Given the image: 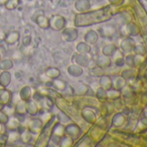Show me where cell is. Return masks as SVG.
<instances>
[{
  "instance_id": "277c9868",
  "label": "cell",
  "mask_w": 147,
  "mask_h": 147,
  "mask_svg": "<svg viewBox=\"0 0 147 147\" xmlns=\"http://www.w3.org/2000/svg\"><path fill=\"white\" fill-rule=\"evenodd\" d=\"M7 2V0H0V5H5Z\"/></svg>"
},
{
  "instance_id": "6da1fadb",
  "label": "cell",
  "mask_w": 147,
  "mask_h": 147,
  "mask_svg": "<svg viewBox=\"0 0 147 147\" xmlns=\"http://www.w3.org/2000/svg\"><path fill=\"white\" fill-rule=\"evenodd\" d=\"M36 21L39 24V26L40 27H42V28H48L49 25V19L45 16H43V14L42 15H40V16H37Z\"/></svg>"
},
{
  "instance_id": "7a4b0ae2",
  "label": "cell",
  "mask_w": 147,
  "mask_h": 147,
  "mask_svg": "<svg viewBox=\"0 0 147 147\" xmlns=\"http://www.w3.org/2000/svg\"><path fill=\"white\" fill-rule=\"evenodd\" d=\"M20 3H21L20 0H7V2L5 4V5L7 10H14L19 5Z\"/></svg>"
},
{
  "instance_id": "3957f363",
  "label": "cell",
  "mask_w": 147,
  "mask_h": 147,
  "mask_svg": "<svg viewBox=\"0 0 147 147\" xmlns=\"http://www.w3.org/2000/svg\"><path fill=\"white\" fill-rule=\"evenodd\" d=\"M54 85L60 90H63L66 87V84L65 82H63L62 81H60V80H55L54 82Z\"/></svg>"
}]
</instances>
